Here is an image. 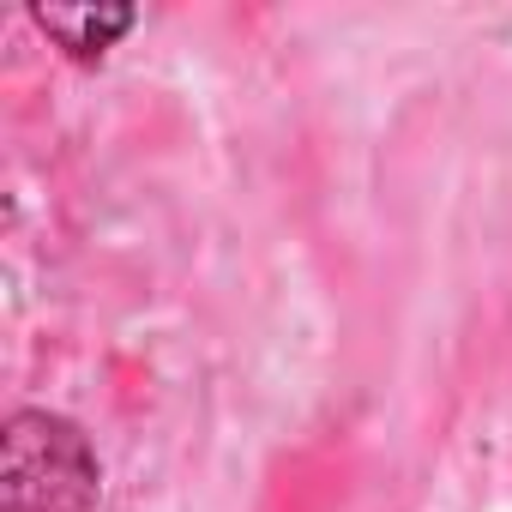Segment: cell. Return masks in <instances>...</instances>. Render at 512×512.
<instances>
[{"instance_id": "6da1fadb", "label": "cell", "mask_w": 512, "mask_h": 512, "mask_svg": "<svg viewBox=\"0 0 512 512\" xmlns=\"http://www.w3.org/2000/svg\"><path fill=\"white\" fill-rule=\"evenodd\" d=\"M103 464L61 410H13L0 428V512H97Z\"/></svg>"}, {"instance_id": "7a4b0ae2", "label": "cell", "mask_w": 512, "mask_h": 512, "mask_svg": "<svg viewBox=\"0 0 512 512\" xmlns=\"http://www.w3.org/2000/svg\"><path fill=\"white\" fill-rule=\"evenodd\" d=\"M31 25L67 55V61H103L133 25H139V7H103V0H73V7H31Z\"/></svg>"}]
</instances>
